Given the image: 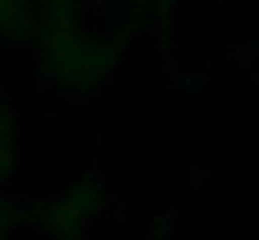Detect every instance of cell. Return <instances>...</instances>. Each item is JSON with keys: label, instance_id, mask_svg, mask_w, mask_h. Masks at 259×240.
Returning a JSON list of instances; mask_svg holds the SVG:
<instances>
[{"label": "cell", "instance_id": "1", "mask_svg": "<svg viewBox=\"0 0 259 240\" xmlns=\"http://www.w3.org/2000/svg\"><path fill=\"white\" fill-rule=\"evenodd\" d=\"M181 0H26L19 49L57 98L105 94L173 19Z\"/></svg>", "mask_w": 259, "mask_h": 240}, {"label": "cell", "instance_id": "2", "mask_svg": "<svg viewBox=\"0 0 259 240\" xmlns=\"http://www.w3.org/2000/svg\"><path fill=\"white\" fill-rule=\"evenodd\" d=\"M26 113L0 79V191H8L19 180L26 165Z\"/></svg>", "mask_w": 259, "mask_h": 240}]
</instances>
